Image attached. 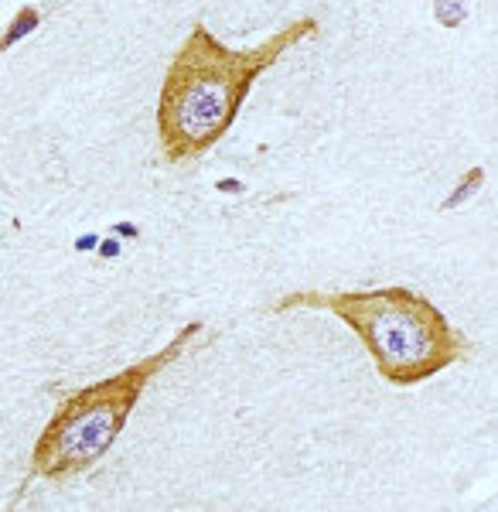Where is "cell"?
<instances>
[{
  "mask_svg": "<svg viewBox=\"0 0 498 512\" xmlns=\"http://www.w3.org/2000/svg\"><path fill=\"white\" fill-rule=\"evenodd\" d=\"M314 31L318 21L301 18L246 52H232L202 24H195V31L168 65L161 103H157V134H161L164 158L178 164L209 151L236 120L256 76Z\"/></svg>",
  "mask_w": 498,
  "mask_h": 512,
  "instance_id": "1",
  "label": "cell"
},
{
  "mask_svg": "<svg viewBox=\"0 0 498 512\" xmlns=\"http://www.w3.org/2000/svg\"><path fill=\"white\" fill-rule=\"evenodd\" d=\"M307 304L328 308L359 332L365 349L372 352L379 373L396 386H410L420 379L454 366L468 342L447 325V318L427 297L410 287H383V291H342V294H290L280 301V311Z\"/></svg>",
  "mask_w": 498,
  "mask_h": 512,
  "instance_id": "2",
  "label": "cell"
},
{
  "mask_svg": "<svg viewBox=\"0 0 498 512\" xmlns=\"http://www.w3.org/2000/svg\"><path fill=\"white\" fill-rule=\"evenodd\" d=\"M198 332H202V325L195 321V325L181 328V335H174L168 349L147 355L137 366H127L123 373L103 379V383H93L86 390L72 393L55 410V417L48 420V427L38 437L35 458H31L35 472L45 478L76 475L82 468L93 465L96 458H103L110 451V444L116 441V434L123 431L130 410L137 407L147 383L161 373V366L178 359L185 342Z\"/></svg>",
  "mask_w": 498,
  "mask_h": 512,
  "instance_id": "3",
  "label": "cell"
}]
</instances>
